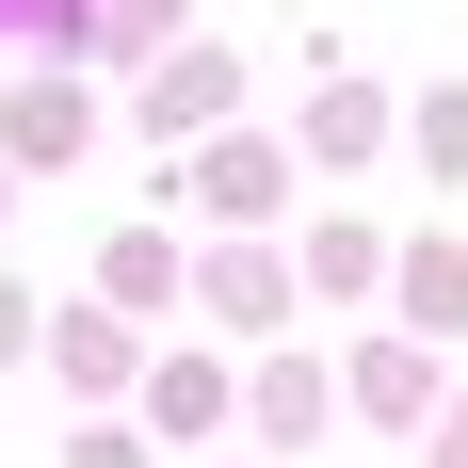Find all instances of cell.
Returning a JSON list of instances; mask_svg holds the SVG:
<instances>
[{"label":"cell","instance_id":"1","mask_svg":"<svg viewBox=\"0 0 468 468\" xmlns=\"http://www.w3.org/2000/svg\"><path fill=\"white\" fill-rule=\"evenodd\" d=\"M227 97H242V65H227V48H178V65H162V81H145V130H210V113H227Z\"/></svg>","mask_w":468,"mask_h":468},{"label":"cell","instance_id":"2","mask_svg":"<svg viewBox=\"0 0 468 468\" xmlns=\"http://www.w3.org/2000/svg\"><path fill=\"white\" fill-rule=\"evenodd\" d=\"M356 404H372V420H420V404H436V356H404V339L356 356Z\"/></svg>","mask_w":468,"mask_h":468},{"label":"cell","instance_id":"3","mask_svg":"<svg viewBox=\"0 0 468 468\" xmlns=\"http://www.w3.org/2000/svg\"><path fill=\"white\" fill-rule=\"evenodd\" d=\"M372 130H388V113H372L356 81H324V97H307V145H324V162H372Z\"/></svg>","mask_w":468,"mask_h":468},{"label":"cell","instance_id":"4","mask_svg":"<svg viewBox=\"0 0 468 468\" xmlns=\"http://www.w3.org/2000/svg\"><path fill=\"white\" fill-rule=\"evenodd\" d=\"M404 307H420V324H468V259L452 242H404Z\"/></svg>","mask_w":468,"mask_h":468},{"label":"cell","instance_id":"5","mask_svg":"<svg viewBox=\"0 0 468 468\" xmlns=\"http://www.w3.org/2000/svg\"><path fill=\"white\" fill-rule=\"evenodd\" d=\"M48 356H65L81 388H113V372H130V339H113V307H65V339H48Z\"/></svg>","mask_w":468,"mask_h":468},{"label":"cell","instance_id":"6","mask_svg":"<svg viewBox=\"0 0 468 468\" xmlns=\"http://www.w3.org/2000/svg\"><path fill=\"white\" fill-rule=\"evenodd\" d=\"M145 404H162V420H178V436H210V420H227V372H194V356H178V372L145 388Z\"/></svg>","mask_w":468,"mask_h":468},{"label":"cell","instance_id":"7","mask_svg":"<svg viewBox=\"0 0 468 468\" xmlns=\"http://www.w3.org/2000/svg\"><path fill=\"white\" fill-rule=\"evenodd\" d=\"M259 420L307 436V420H324V372H307V356H275V372H259Z\"/></svg>","mask_w":468,"mask_h":468},{"label":"cell","instance_id":"8","mask_svg":"<svg viewBox=\"0 0 468 468\" xmlns=\"http://www.w3.org/2000/svg\"><path fill=\"white\" fill-rule=\"evenodd\" d=\"M81 145V97H16V162H65Z\"/></svg>","mask_w":468,"mask_h":468},{"label":"cell","instance_id":"9","mask_svg":"<svg viewBox=\"0 0 468 468\" xmlns=\"http://www.w3.org/2000/svg\"><path fill=\"white\" fill-rule=\"evenodd\" d=\"M210 307L227 324H275V259H210Z\"/></svg>","mask_w":468,"mask_h":468},{"label":"cell","instance_id":"10","mask_svg":"<svg viewBox=\"0 0 468 468\" xmlns=\"http://www.w3.org/2000/svg\"><path fill=\"white\" fill-rule=\"evenodd\" d=\"M420 162H468V97H420Z\"/></svg>","mask_w":468,"mask_h":468},{"label":"cell","instance_id":"11","mask_svg":"<svg viewBox=\"0 0 468 468\" xmlns=\"http://www.w3.org/2000/svg\"><path fill=\"white\" fill-rule=\"evenodd\" d=\"M0 33H33V48H48V33H81V0H0Z\"/></svg>","mask_w":468,"mask_h":468},{"label":"cell","instance_id":"12","mask_svg":"<svg viewBox=\"0 0 468 468\" xmlns=\"http://www.w3.org/2000/svg\"><path fill=\"white\" fill-rule=\"evenodd\" d=\"M65 468H145V452H130V436H81V452H65Z\"/></svg>","mask_w":468,"mask_h":468},{"label":"cell","instance_id":"13","mask_svg":"<svg viewBox=\"0 0 468 468\" xmlns=\"http://www.w3.org/2000/svg\"><path fill=\"white\" fill-rule=\"evenodd\" d=\"M436 468H468V404H452V436H436Z\"/></svg>","mask_w":468,"mask_h":468},{"label":"cell","instance_id":"14","mask_svg":"<svg viewBox=\"0 0 468 468\" xmlns=\"http://www.w3.org/2000/svg\"><path fill=\"white\" fill-rule=\"evenodd\" d=\"M16 324H33V307H16V291H0V356H16Z\"/></svg>","mask_w":468,"mask_h":468}]
</instances>
